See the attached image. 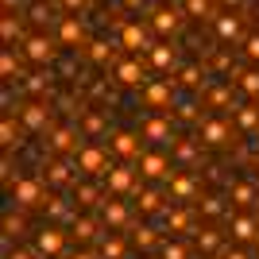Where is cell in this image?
Here are the masks:
<instances>
[{"mask_svg":"<svg viewBox=\"0 0 259 259\" xmlns=\"http://www.w3.org/2000/svg\"><path fill=\"white\" fill-rule=\"evenodd\" d=\"M143 182H147V178L132 170V162L108 166V174H105V186H108V194H112V197H136L143 190Z\"/></svg>","mask_w":259,"mask_h":259,"instance_id":"6da1fadb","label":"cell"},{"mask_svg":"<svg viewBox=\"0 0 259 259\" xmlns=\"http://www.w3.org/2000/svg\"><path fill=\"white\" fill-rule=\"evenodd\" d=\"M20 54L27 62H35V66H51L54 54H58V47H54L51 35H27V39H20Z\"/></svg>","mask_w":259,"mask_h":259,"instance_id":"7a4b0ae2","label":"cell"},{"mask_svg":"<svg viewBox=\"0 0 259 259\" xmlns=\"http://www.w3.org/2000/svg\"><path fill=\"white\" fill-rule=\"evenodd\" d=\"M232 140V124L225 116H205L197 120V143H205V147H225Z\"/></svg>","mask_w":259,"mask_h":259,"instance_id":"3957f363","label":"cell"},{"mask_svg":"<svg viewBox=\"0 0 259 259\" xmlns=\"http://www.w3.org/2000/svg\"><path fill=\"white\" fill-rule=\"evenodd\" d=\"M140 174L147 178V182H170L174 162L166 159L162 151H143V155H140Z\"/></svg>","mask_w":259,"mask_h":259,"instance_id":"277c9868","label":"cell"},{"mask_svg":"<svg viewBox=\"0 0 259 259\" xmlns=\"http://www.w3.org/2000/svg\"><path fill=\"white\" fill-rule=\"evenodd\" d=\"M120 47H124V51L128 54H151V35H147V27H143V23H120Z\"/></svg>","mask_w":259,"mask_h":259,"instance_id":"5b68a950","label":"cell"},{"mask_svg":"<svg viewBox=\"0 0 259 259\" xmlns=\"http://www.w3.org/2000/svg\"><path fill=\"white\" fill-rule=\"evenodd\" d=\"M108 166H112V162H108V151H105V147H97V143L77 151V170L89 174V178H101V174H108Z\"/></svg>","mask_w":259,"mask_h":259,"instance_id":"8992f818","label":"cell"},{"mask_svg":"<svg viewBox=\"0 0 259 259\" xmlns=\"http://www.w3.org/2000/svg\"><path fill=\"white\" fill-rule=\"evenodd\" d=\"M12 197H16V205L35 209V205H43V201H47V186H43V178H20L16 190H12Z\"/></svg>","mask_w":259,"mask_h":259,"instance_id":"52a82bcc","label":"cell"},{"mask_svg":"<svg viewBox=\"0 0 259 259\" xmlns=\"http://www.w3.org/2000/svg\"><path fill=\"white\" fill-rule=\"evenodd\" d=\"M35 251H39L43 259L62 255V251H66V232H62V228H54V225L39 228V232H35Z\"/></svg>","mask_w":259,"mask_h":259,"instance_id":"ba28073f","label":"cell"},{"mask_svg":"<svg viewBox=\"0 0 259 259\" xmlns=\"http://www.w3.org/2000/svg\"><path fill=\"white\" fill-rule=\"evenodd\" d=\"M228 236L236 240V244H251V240H259V213L228 217Z\"/></svg>","mask_w":259,"mask_h":259,"instance_id":"9c48e42d","label":"cell"},{"mask_svg":"<svg viewBox=\"0 0 259 259\" xmlns=\"http://www.w3.org/2000/svg\"><path fill=\"white\" fill-rule=\"evenodd\" d=\"M108 147H112L124 162H140V155H143V136H136V132H112V143H108Z\"/></svg>","mask_w":259,"mask_h":259,"instance_id":"30bf717a","label":"cell"},{"mask_svg":"<svg viewBox=\"0 0 259 259\" xmlns=\"http://www.w3.org/2000/svg\"><path fill=\"white\" fill-rule=\"evenodd\" d=\"M81 147H85V143H81V132H77V128H54L51 132V151L54 155H70V159H77Z\"/></svg>","mask_w":259,"mask_h":259,"instance_id":"8fae6325","label":"cell"},{"mask_svg":"<svg viewBox=\"0 0 259 259\" xmlns=\"http://www.w3.org/2000/svg\"><path fill=\"white\" fill-rule=\"evenodd\" d=\"M213 27H217V39L221 43H244L248 35H244V20H240L236 12H221L213 20Z\"/></svg>","mask_w":259,"mask_h":259,"instance_id":"7c38bea8","label":"cell"},{"mask_svg":"<svg viewBox=\"0 0 259 259\" xmlns=\"http://www.w3.org/2000/svg\"><path fill=\"white\" fill-rule=\"evenodd\" d=\"M182 16H186L182 8H174V4H162V8H155V12H151V27H155L159 35H174L178 27H182Z\"/></svg>","mask_w":259,"mask_h":259,"instance_id":"4fadbf2b","label":"cell"},{"mask_svg":"<svg viewBox=\"0 0 259 259\" xmlns=\"http://www.w3.org/2000/svg\"><path fill=\"white\" fill-rule=\"evenodd\" d=\"M143 105H151V108H170V105H174V77L143 85Z\"/></svg>","mask_w":259,"mask_h":259,"instance_id":"5bb4252c","label":"cell"},{"mask_svg":"<svg viewBox=\"0 0 259 259\" xmlns=\"http://www.w3.org/2000/svg\"><path fill=\"white\" fill-rule=\"evenodd\" d=\"M128 205H124V201H120V197H112V194H108L105 197V205H101V221H105V228H108V232H116V228H124V225H128Z\"/></svg>","mask_w":259,"mask_h":259,"instance_id":"9a60e30c","label":"cell"},{"mask_svg":"<svg viewBox=\"0 0 259 259\" xmlns=\"http://www.w3.org/2000/svg\"><path fill=\"white\" fill-rule=\"evenodd\" d=\"M143 140H151V143H174L178 136H174V124L170 116H151V120H143V132H140Z\"/></svg>","mask_w":259,"mask_h":259,"instance_id":"2e32d148","label":"cell"},{"mask_svg":"<svg viewBox=\"0 0 259 259\" xmlns=\"http://www.w3.org/2000/svg\"><path fill=\"white\" fill-rule=\"evenodd\" d=\"M166 201H170V194H162V190H151V186H143L140 194H136V205H140V213L155 217V213H166Z\"/></svg>","mask_w":259,"mask_h":259,"instance_id":"e0dca14e","label":"cell"},{"mask_svg":"<svg viewBox=\"0 0 259 259\" xmlns=\"http://www.w3.org/2000/svg\"><path fill=\"white\" fill-rule=\"evenodd\" d=\"M166 194H170V201H194L197 197V178L194 174H170Z\"/></svg>","mask_w":259,"mask_h":259,"instance_id":"ac0fdd59","label":"cell"},{"mask_svg":"<svg viewBox=\"0 0 259 259\" xmlns=\"http://www.w3.org/2000/svg\"><path fill=\"white\" fill-rule=\"evenodd\" d=\"M58 43L62 47H85V27H81L77 16H62V23H58Z\"/></svg>","mask_w":259,"mask_h":259,"instance_id":"d6986e66","label":"cell"},{"mask_svg":"<svg viewBox=\"0 0 259 259\" xmlns=\"http://www.w3.org/2000/svg\"><path fill=\"white\" fill-rule=\"evenodd\" d=\"M228 201H232L236 209L259 205V186L255 182H232V186H228Z\"/></svg>","mask_w":259,"mask_h":259,"instance_id":"ffe728a7","label":"cell"},{"mask_svg":"<svg viewBox=\"0 0 259 259\" xmlns=\"http://www.w3.org/2000/svg\"><path fill=\"white\" fill-rule=\"evenodd\" d=\"M16 112H20V124L27 132H43L47 128V105H20Z\"/></svg>","mask_w":259,"mask_h":259,"instance_id":"44dd1931","label":"cell"},{"mask_svg":"<svg viewBox=\"0 0 259 259\" xmlns=\"http://www.w3.org/2000/svg\"><path fill=\"white\" fill-rule=\"evenodd\" d=\"M232 116H236V128L244 136H259V105H240L232 108Z\"/></svg>","mask_w":259,"mask_h":259,"instance_id":"7402d4cb","label":"cell"},{"mask_svg":"<svg viewBox=\"0 0 259 259\" xmlns=\"http://www.w3.org/2000/svg\"><path fill=\"white\" fill-rule=\"evenodd\" d=\"M116 81H120V85H143L147 74H143L140 58H124V62L116 66Z\"/></svg>","mask_w":259,"mask_h":259,"instance_id":"603a6c76","label":"cell"},{"mask_svg":"<svg viewBox=\"0 0 259 259\" xmlns=\"http://www.w3.org/2000/svg\"><path fill=\"white\" fill-rule=\"evenodd\" d=\"M70 236L77 240V244H89V240H97V221L93 217H70Z\"/></svg>","mask_w":259,"mask_h":259,"instance_id":"cb8c5ba5","label":"cell"},{"mask_svg":"<svg viewBox=\"0 0 259 259\" xmlns=\"http://www.w3.org/2000/svg\"><path fill=\"white\" fill-rule=\"evenodd\" d=\"M132 244L140 251H151L162 244V236H159V228H151V225H132Z\"/></svg>","mask_w":259,"mask_h":259,"instance_id":"d4e9b609","label":"cell"},{"mask_svg":"<svg viewBox=\"0 0 259 259\" xmlns=\"http://www.w3.org/2000/svg\"><path fill=\"white\" fill-rule=\"evenodd\" d=\"M194 244L201 255H213V251H221V244H225V236L217 232V228H197L194 232Z\"/></svg>","mask_w":259,"mask_h":259,"instance_id":"484cf974","label":"cell"},{"mask_svg":"<svg viewBox=\"0 0 259 259\" xmlns=\"http://www.w3.org/2000/svg\"><path fill=\"white\" fill-rule=\"evenodd\" d=\"M182 12L190 20H217V16H221L213 0H182Z\"/></svg>","mask_w":259,"mask_h":259,"instance_id":"4316f807","label":"cell"},{"mask_svg":"<svg viewBox=\"0 0 259 259\" xmlns=\"http://www.w3.org/2000/svg\"><path fill=\"white\" fill-rule=\"evenodd\" d=\"M20 143H23V124H16L12 116H4V124H0V147L12 151V147H20Z\"/></svg>","mask_w":259,"mask_h":259,"instance_id":"83f0119b","label":"cell"},{"mask_svg":"<svg viewBox=\"0 0 259 259\" xmlns=\"http://www.w3.org/2000/svg\"><path fill=\"white\" fill-rule=\"evenodd\" d=\"M70 194H74V201L81 209H89V205H97L101 201V186H93V182H74L70 186Z\"/></svg>","mask_w":259,"mask_h":259,"instance_id":"f1b7e54d","label":"cell"},{"mask_svg":"<svg viewBox=\"0 0 259 259\" xmlns=\"http://www.w3.org/2000/svg\"><path fill=\"white\" fill-rule=\"evenodd\" d=\"M174 62H178V58H174L170 43H155L151 47V66H155V70H174Z\"/></svg>","mask_w":259,"mask_h":259,"instance_id":"f546056e","label":"cell"},{"mask_svg":"<svg viewBox=\"0 0 259 259\" xmlns=\"http://www.w3.org/2000/svg\"><path fill=\"white\" fill-rule=\"evenodd\" d=\"M124 255H128L124 236H112V232H108V240H101V259H124Z\"/></svg>","mask_w":259,"mask_h":259,"instance_id":"4dcf8cb0","label":"cell"},{"mask_svg":"<svg viewBox=\"0 0 259 259\" xmlns=\"http://www.w3.org/2000/svg\"><path fill=\"white\" fill-rule=\"evenodd\" d=\"M197 209H201V217H221L225 213V197L221 194H205V197H197Z\"/></svg>","mask_w":259,"mask_h":259,"instance_id":"1f68e13d","label":"cell"},{"mask_svg":"<svg viewBox=\"0 0 259 259\" xmlns=\"http://www.w3.org/2000/svg\"><path fill=\"white\" fill-rule=\"evenodd\" d=\"M236 85H240V93L259 97V70H240V74H236Z\"/></svg>","mask_w":259,"mask_h":259,"instance_id":"d6a6232c","label":"cell"},{"mask_svg":"<svg viewBox=\"0 0 259 259\" xmlns=\"http://www.w3.org/2000/svg\"><path fill=\"white\" fill-rule=\"evenodd\" d=\"M190 221H194V213H190V209H166V228H170V232H186V228H190Z\"/></svg>","mask_w":259,"mask_h":259,"instance_id":"836d02e7","label":"cell"},{"mask_svg":"<svg viewBox=\"0 0 259 259\" xmlns=\"http://www.w3.org/2000/svg\"><path fill=\"white\" fill-rule=\"evenodd\" d=\"M0 77H4V81H16V77H20V62H16L12 47H8L4 54H0Z\"/></svg>","mask_w":259,"mask_h":259,"instance_id":"e575fe53","label":"cell"},{"mask_svg":"<svg viewBox=\"0 0 259 259\" xmlns=\"http://www.w3.org/2000/svg\"><path fill=\"white\" fill-rule=\"evenodd\" d=\"M205 101H209L213 108H232V85H213Z\"/></svg>","mask_w":259,"mask_h":259,"instance_id":"d590c367","label":"cell"},{"mask_svg":"<svg viewBox=\"0 0 259 259\" xmlns=\"http://www.w3.org/2000/svg\"><path fill=\"white\" fill-rule=\"evenodd\" d=\"M0 35H4V43H8V47L20 39V20H16L12 12H4V20H0Z\"/></svg>","mask_w":259,"mask_h":259,"instance_id":"8d00e7d4","label":"cell"},{"mask_svg":"<svg viewBox=\"0 0 259 259\" xmlns=\"http://www.w3.org/2000/svg\"><path fill=\"white\" fill-rule=\"evenodd\" d=\"M178 81H182L186 89H197V85H205V70H197V66H186V70H178Z\"/></svg>","mask_w":259,"mask_h":259,"instance_id":"74e56055","label":"cell"},{"mask_svg":"<svg viewBox=\"0 0 259 259\" xmlns=\"http://www.w3.org/2000/svg\"><path fill=\"white\" fill-rule=\"evenodd\" d=\"M162 259H194L182 240H162Z\"/></svg>","mask_w":259,"mask_h":259,"instance_id":"f35d334b","label":"cell"},{"mask_svg":"<svg viewBox=\"0 0 259 259\" xmlns=\"http://www.w3.org/2000/svg\"><path fill=\"white\" fill-rule=\"evenodd\" d=\"M85 58H89V62H108V58H112V47L101 43V39H97V43H85Z\"/></svg>","mask_w":259,"mask_h":259,"instance_id":"ab89813d","label":"cell"},{"mask_svg":"<svg viewBox=\"0 0 259 259\" xmlns=\"http://www.w3.org/2000/svg\"><path fill=\"white\" fill-rule=\"evenodd\" d=\"M23 228H27V221H23V217H4V240H12V236H16V240H20L23 236Z\"/></svg>","mask_w":259,"mask_h":259,"instance_id":"60d3db41","label":"cell"},{"mask_svg":"<svg viewBox=\"0 0 259 259\" xmlns=\"http://www.w3.org/2000/svg\"><path fill=\"white\" fill-rule=\"evenodd\" d=\"M47 81H51V70L31 74V77H27V93H47Z\"/></svg>","mask_w":259,"mask_h":259,"instance_id":"b9f144b4","label":"cell"},{"mask_svg":"<svg viewBox=\"0 0 259 259\" xmlns=\"http://www.w3.org/2000/svg\"><path fill=\"white\" fill-rule=\"evenodd\" d=\"M54 20V8L51 4H35L31 8V23H39V27H47V23Z\"/></svg>","mask_w":259,"mask_h":259,"instance_id":"7bdbcfd3","label":"cell"},{"mask_svg":"<svg viewBox=\"0 0 259 259\" xmlns=\"http://www.w3.org/2000/svg\"><path fill=\"white\" fill-rule=\"evenodd\" d=\"M244 58H251V62H259V31L244 39Z\"/></svg>","mask_w":259,"mask_h":259,"instance_id":"ee69618b","label":"cell"},{"mask_svg":"<svg viewBox=\"0 0 259 259\" xmlns=\"http://www.w3.org/2000/svg\"><path fill=\"white\" fill-rule=\"evenodd\" d=\"M85 132H89V136L105 132V116H101V112H89V116H85Z\"/></svg>","mask_w":259,"mask_h":259,"instance_id":"f6af8a7d","label":"cell"},{"mask_svg":"<svg viewBox=\"0 0 259 259\" xmlns=\"http://www.w3.org/2000/svg\"><path fill=\"white\" fill-rule=\"evenodd\" d=\"M47 213L51 217H66V197H47Z\"/></svg>","mask_w":259,"mask_h":259,"instance_id":"bcb514c9","label":"cell"},{"mask_svg":"<svg viewBox=\"0 0 259 259\" xmlns=\"http://www.w3.org/2000/svg\"><path fill=\"white\" fill-rule=\"evenodd\" d=\"M8 259H39V251L35 248H16V251H8Z\"/></svg>","mask_w":259,"mask_h":259,"instance_id":"7dc6e473","label":"cell"},{"mask_svg":"<svg viewBox=\"0 0 259 259\" xmlns=\"http://www.w3.org/2000/svg\"><path fill=\"white\" fill-rule=\"evenodd\" d=\"M70 259H101V251H89V248H81V251H74Z\"/></svg>","mask_w":259,"mask_h":259,"instance_id":"c3c4849f","label":"cell"},{"mask_svg":"<svg viewBox=\"0 0 259 259\" xmlns=\"http://www.w3.org/2000/svg\"><path fill=\"white\" fill-rule=\"evenodd\" d=\"M225 259H251V255H248L244 248H228V251H225Z\"/></svg>","mask_w":259,"mask_h":259,"instance_id":"681fc988","label":"cell"},{"mask_svg":"<svg viewBox=\"0 0 259 259\" xmlns=\"http://www.w3.org/2000/svg\"><path fill=\"white\" fill-rule=\"evenodd\" d=\"M81 4H85V0H62V8H66V12H81Z\"/></svg>","mask_w":259,"mask_h":259,"instance_id":"f907efd6","label":"cell"},{"mask_svg":"<svg viewBox=\"0 0 259 259\" xmlns=\"http://www.w3.org/2000/svg\"><path fill=\"white\" fill-rule=\"evenodd\" d=\"M23 0H4V12H12V8H20Z\"/></svg>","mask_w":259,"mask_h":259,"instance_id":"816d5d0a","label":"cell"},{"mask_svg":"<svg viewBox=\"0 0 259 259\" xmlns=\"http://www.w3.org/2000/svg\"><path fill=\"white\" fill-rule=\"evenodd\" d=\"M221 4H228V8H240V4H244V0H221Z\"/></svg>","mask_w":259,"mask_h":259,"instance_id":"f5cc1de1","label":"cell"},{"mask_svg":"<svg viewBox=\"0 0 259 259\" xmlns=\"http://www.w3.org/2000/svg\"><path fill=\"white\" fill-rule=\"evenodd\" d=\"M255 182H259V170H255Z\"/></svg>","mask_w":259,"mask_h":259,"instance_id":"db71d44e","label":"cell"},{"mask_svg":"<svg viewBox=\"0 0 259 259\" xmlns=\"http://www.w3.org/2000/svg\"><path fill=\"white\" fill-rule=\"evenodd\" d=\"M170 4H174V0H170Z\"/></svg>","mask_w":259,"mask_h":259,"instance_id":"11a10c76","label":"cell"}]
</instances>
